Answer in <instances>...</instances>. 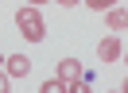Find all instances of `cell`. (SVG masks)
Instances as JSON below:
<instances>
[{
    "label": "cell",
    "instance_id": "cell-10",
    "mask_svg": "<svg viewBox=\"0 0 128 93\" xmlns=\"http://www.w3.org/2000/svg\"><path fill=\"white\" fill-rule=\"evenodd\" d=\"M58 4H62V8H74V4H82V0H58Z\"/></svg>",
    "mask_w": 128,
    "mask_h": 93
},
{
    "label": "cell",
    "instance_id": "cell-3",
    "mask_svg": "<svg viewBox=\"0 0 128 93\" xmlns=\"http://www.w3.org/2000/svg\"><path fill=\"white\" fill-rule=\"evenodd\" d=\"M0 70H4L8 78H27L31 74V58H27V54H12V58H4Z\"/></svg>",
    "mask_w": 128,
    "mask_h": 93
},
{
    "label": "cell",
    "instance_id": "cell-13",
    "mask_svg": "<svg viewBox=\"0 0 128 93\" xmlns=\"http://www.w3.org/2000/svg\"><path fill=\"white\" fill-rule=\"evenodd\" d=\"M112 93H124V89H112Z\"/></svg>",
    "mask_w": 128,
    "mask_h": 93
},
{
    "label": "cell",
    "instance_id": "cell-12",
    "mask_svg": "<svg viewBox=\"0 0 128 93\" xmlns=\"http://www.w3.org/2000/svg\"><path fill=\"white\" fill-rule=\"evenodd\" d=\"M0 66H4V50H0Z\"/></svg>",
    "mask_w": 128,
    "mask_h": 93
},
{
    "label": "cell",
    "instance_id": "cell-2",
    "mask_svg": "<svg viewBox=\"0 0 128 93\" xmlns=\"http://www.w3.org/2000/svg\"><path fill=\"white\" fill-rule=\"evenodd\" d=\"M97 58L101 62H120L124 58V43H120V35H109L101 46H97Z\"/></svg>",
    "mask_w": 128,
    "mask_h": 93
},
{
    "label": "cell",
    "instance_id": "cell-8",
    "mask_svg": "<svg viewBox=\"0 0 128 93\" xmlns=\"http://www.w3.org/2000/svg\"><path fill=\"white\" fill-rule=\"evenodd\" d=\"M66 93H93V89H89V82H86V78H78V82H70V85H66Z\"/></svg>",
    "mask_w": 128,
    "mask_h": 93
},
{
    "label": "cell",
    "instance_id": "cell-9",
    "mask_svg": "<svg viewBox=\"0 0 128 93\" xmlns=\"http://www.w3.org/2000/svg\"><path fill=\"white\" fill-rule=\"evenodd\" d=\"M0 93H12V78L8 74H0Z\"/></svg>",
    "mask_w": 128,
    "mask_h": 93
},
{
    "label": "cell",
    "instance_id": "cell-7",
    "mask_svg": "<svg viewBox=\"0 0 128 93\" xmlns=\"http://www.w3.org/2000/svg\"><path fill=\"white\" fill-rule=\"evenodd\" d=\"M120 0H86V8H93V12H109V8H116Z\"/></svg>",
    "mask_w": 128,
    "mask_h": 93
},
{
    "label": "cell",
    "instance_id": "cell-1",
    "mask_svg": "<svg viewBox=\"0 0 128 93\" xmlns=\"http://www.w3.org/2000/svg\"><path fill=\"white\" fill-rule=\"evenodd\" d=\"M16 27H20V35H24L27 43H43V39H47V20H43V12L31 8V4H24L16 12Z\"/></svg>",
    "mask_w": 128,
    "mask_h": 93
},
{
    "label": "cell",
    "instance_id": "cell-11",
    "mask_svg": "<svg viewBox=\"0 0 128 93\" xmlns=\"http://www.w3.org/2000/svg\"><path fill=\"white\" fill-rule=\"evenodd\" d=\"M27 4H31V8H39V4H47V0H27Z\"/></svg>",
    "mask_w": 128,
    "mask_h": 93
},
{
    "label": "cell",
    "instance_id": "cell-6",
    "mask_svg": "<svg viewBox=\"0 0 128 93\" xmlns=\"http://www.w3.org/2000/svg\"><path fill=\"white\" fill-rule=\"evenodd\" d=\"M39 93H66V82L50 78V82H43V85H39Z\"/></svg>",
    "mask_w": 128,
    "mask_h": 93
},
{
    "label": "cell",
    "instance_id": "cell-5",
    "mask_svg": "<svg viewBox=\"0 0 128 93\" xmlns=\"http://www.w3.org/2000/svg\"><path fill=\"white\" fill-rule=\"evenodd\" d=\"M105 23H109V31H112V35H120V31H124V23H128V12H124V8H109V12H105Z\"/></svg>",
    "mask_w": 128,
    "mask_h": 93
},
{
    "label": "cell",
    "instance_id": "cell-4",
    "mask_svg": "<svg viewBox=\"0 0 128 93\" xmlns=\"http://www.w3.org/2000/svg\"><path fill=\"white\" fill-rule=\"evenodd\" d=\"M82 74H86V70H82V62H78V58H62V62H58V82L70 85V82H78Z\"/></svg>",
    "mask_w": 128,
    "mask_h": 93
}]
</instances>
